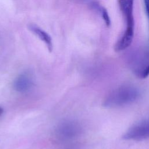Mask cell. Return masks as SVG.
I'll return each instance as SVG.
<instances>
[{"instance_id":"obj_1","label":"cell","mask_w":149,"mask_h":149,"mask_svg":"<svg viewBox=\"0 0 149 149\" xmlns=\"http://www.w3.org/2000/svg\"><path fill=\"white\" fill-rule=\"evenodd\" d=\"M134 1L118 0V5L125 22V29L115 44L114 49L116 52L123 51L128 48L133 41L134 31Z\"/></svg>"},{"instance_id":"obj_2","label":"cell","mask_w":149,"mask_h":149,"mask_svg":"<svg viewBox=\"0 0 149 149\" xmlns=\"http://www.w3.org/2000/svg\"><path fill=\"white\" fill-rule=\"evenodd\" d=\"M139 96V90L136 87L131 85L121 86L107 96L103 105L109 108L125 106L136 101Z\"/></svg>"},{"instance_id":"obj_3","label":"cell","mask_w":149,"mask_h":149,"mask_svg":"<svg viewBox=\"0 0 149 149\" xmlns=\"http://www.w3.org/2000/svg\"><path fill=\"white\" fill-rule=\"evenodd\" d=\"M122 138L137 141L149 138V119L141 120L131 126L124 133Z\"/></svg>"},{"instance_id":"obj_4","label":"cell","mask_w":149,"mask_h":149,"mask_svg":"<svg viewBox=\"0 0 149 149\" xmlns=\"http://www.w3.org/2000/svg\"><path fill=\"white\" fill-rule=\"evenodd\" d=\"M79 132V127L74 121L67 120L60 123L56 128L58 137L63 140H69L77 136Z\"/></svg>"},{"instance_id":"obj_5","label":"cell","mask_w":149,"mask_h":149,"mask_svg":"<svg viewBox=\"0 0 149 149\" xmlns=\"http://www.w3.org/2000/svg\"><path fill=\"white\" fill-rule=\"evenodd\" d=\"M32 81L29 76L26 74H21L17 77L14 81L13 87L18 92H25L29 90Z\"/></svg>"},{"instance_id":"obj_6","label":"cell","mask_w":149,"mask_h":149,"mask_svg":"<svg viewBox=\"0 0 149 149\" xmlns=\"http://www.w3.org/2000/svg\"><path fill=\"white\" fill-rule=\"evenodd\" d=\"M29 29L34 33L39 38H40L45 43L47 48L49 51L52 49V40L50 36L45 31L42 30L39 27L34 24H30Z\"/></svg>"},{"instance_id":"obj_7","label":"cell","mask_w":149,"mask_h":149,"mask_svg":"<svg viewBox=\"0 0 149 149\" xmlns=\"http://www.w3.org/2000/svg\"><path fill=\"white\" fill-rule=\"evenodd\" d=\"M98 9L100 10V12L101 14L102 17L103 18L105 24H107V26H109L111 23V21H110V18H109V16L107 12V10H106V9H105L104 8H103L102 6H100L98 8Z\"/></svg>"},{"instance_id":"obj_8","label":"cell","mask_w":149,"mask_h":149,"mask_svg":"<svg viewBox=\"0 0 149 149\" xmlns=\"http://www.w3.org/2000/svg\"><path fill=\"white\" fill-rule=\"evenodd\" d=\"M144 1L146 12L149 19V0H144Z\"/></svg>"},{"instance_id":"obj_9","label":"cell","mask_w":149,"mask_h":149,"mask_svg":"<svg viewBox=\"0 0 149 149\" xmlns=\"http://www.w3.org/2000/svg\"><path fill=\"white\" fill-rule=\"evenodd\" d=\"M2 113H3V109L1 107H0V116L2 115Z\"/></svg>"}]
</instances>
